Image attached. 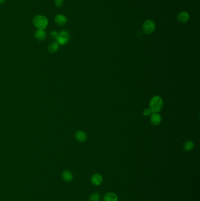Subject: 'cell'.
I'll return each mask as SVG.
<instances>
[{"label":"cell","instance_id":"cell-1","mask_svg":"<svg viewBox=\"0 0 200 201\" xmlns=\"http://www.w3.org/2000/svg\"><path fill=\"white\" fill-rule=\"evenodd\" d=\"M163 107V101L162 98L158 95L152 98L149 104V109L152 113H158Z\"/></svg>","mask_w":200,"mask_h":201},{"label":"cell","instance_id":"cell-2","mask_svg":"<svg viewBox=\"0 0 200 201\" xmlns=\"http://www.w3.org/2000/svg\"><path fill=\"white\" fill-rule=\"evenodd\" d=\"M33 24L38 29L45 30L48 27V19L44 15H37L35 16L32 20Z\"/></svg>","mask_w":200,"mask_h":201},{"label":"cell","instance_id":"cell-3","mask_svg":"<svg viewBox=\"0 0 200 201\" xmlns=\"http://www.w3.org/2000/svg\"><path fill=\"white\" fill-rule=\"evenodd\" d=\"M70 40V34L67 31L62 30L58 35V37L56 40L59 45H65L68 43Z\"/></svg>","mask_w":200,"mask_h":201},{"label":"cell","instance_id":"cell-4","mask_svg":"<svg viewBox=\"0 0 200 201\" xmlns=\"http://www.w3.org/2000/svg\"><path fill=\"white\" fill-rule=\"evenodd\" d=\"M156 29V25L154 22L151 20H146L143 23V29L145 34H151Z\"/></svg>","mask_w":200,"mask_h":201},{"label":"cell","instance_id":"cell-5","mask_svg":"<svg viewBox=\"0 0 200 201\" xmlns=\"http://www.w3.org/2000/svg\"><path fill=\"white\" fill-rule=\"evenodd\" d=\"M55 22L56 24L59 26H63L68 22L67 17L63 14H58L55 17Z\"/></svg>","mask_w":200,"mask_h":201},{"label":"cell","instance_id":"cell-6","mask_svg":"<svg viewBox=\"0 0 200 201\" xmlns=\"http://www.w3.org/2000/svg\"><path fill=\"white\" fill-rule=\"evenodd\" d=\"M91 182L96 186H99L103 182V177L99 173H95L91 177Z\"/></svg>","mask_w":200,"mask_h":201},{"label":"cell","instance_id":"cell-7","mask_svg":"<svg viewBox=\"0 0 200 201\" xmlns=\"http://www.w3.org/2000/svg\"><path fill=\"white\" fill-rule=\"evenodd\" d=\"M150 121L152 125L155 126L159 125L161 122V117L158 113H152Z\"/></svg>","mask_w":200,"mask_h":201},{"label":"cell","instance_id":"cell-8","mask_svg":"<svg viewBox=\"0 0 200 201\" xmlns=\"http://www.w3.org/2000/svg\"><path fill=\"white\" fill-rule=\"evenodd\" d=\"M35 37L38 41H43L47 37V33L43 29H38L35 33Z\"/></svg>","mask_w":200,"mask_h":201},{"label":"cell","instance_id":"cell-9","mask_svg":"<svg viewBox=\"0 0 200 201\" xmlns=\"http://www.w3.org/2000/svg\"><path fill=\"white\" fill-rule=\"evenodd\" d=\"M190 19V15L187 12H181L179 13L177 16V20L178 21L184 24L188 22Z\"/></svg>","mask_w":200,"mask_h":201},{"label":"cell","instance_id":"cell-10","mask_svg":"<svg viewBox=\"0 0 200 201\" xmlns=\"http://www.w3.org/2000/svg\"><path fill=\"white\" fill-rule=\"evenodd\" d=\"M104 201H117L118 197L115 193L109 192L104 195Z\"/></svg>","mask_w":200,"mask_h":201},{"label":"cell","instance_id":"cell-11","mask_svg":"<svg viewBox=\"0 0 200 201\" xmlns=\"http://www.w3.org/2000/svg\"><path fill=\"white\" fill-rule=\"evenodd\" d=\"M59 47V44L57 41H54L51 42L48 46V51L50 53H55Z\"/></svg>","mask_w":200,"mask_h":201},{"label":"cell","instance_id":"cell-12","mask_svg":"<svg viewBox=\"0 0 200 201\" xmlns=\"http://www.w3.org/2000/svg\"><path fill=\"white\" fill-rule=\"evenodd\" d=\"M75 137H76L77 141H78L79 142H83L86 141V140L87 139V135H86V133L84 131H78L76 132Z\"/></svg>","mask_w":200,"mask_h":201},{"label":"cell","instance_id":"cell-13","mask_svg":"<svg viewBox=\"0 0 200 201\" xmlns=\"http://www.w3.org/2000/svg\"><path fill=\"white\" fill-rule=\"evenodd\" d=\"M194 148V144L192 141H187L183 144V149L187 151H191Z\"/></svg>","mask_w":200,"mask_h":201},{"label":"cell","instance_id":"cell-14","mask_svg":"<svg viewBox=\"0 0 200 201\" xmlns=\"http://www.w3.org/2000/svg\"><path fill=\"white\" fill-rule=\"evenodd\" d=\"M62 175L63 179L66 182H70L73 180V175L69 171H64Z\"/></svg>","mask_w":200,"mask_h":201},{"label":"cell","instance_id":"cell-15","mask_svg":"<svg viewBox=\"0 0 200 201\" xmlns=\"http://www.w3.org/2000/svg\"><path fill=\"white\" fill-rule=\"evenodd\" d=\"M100 199V196L97 193H93L89 196L90 201H99Z\"/></svg>","mask_w":200,"mask_h":201},{"label":"cell","instance_id":"cell-16","mask_svg":"<svg viewBox=\"0 0 200 201\" xmlns=\"http://www.w3.org/2000/svg\"><path fill=\"white\" fill-rule=\"evenodd\" d=\"M58 35H59V33L57 31H51V33L49 34V36H50V37L51 38H53V39L56 40L58 37Z\"/></svg>","mask_w":200,"mask_h":201},{"label":"cell","instance_id":"cell-17","mask_svg":"<svg viewBox=\"0 0 200 201\" xmlns=\"http://www.w3.org/2000/svg\"><path fill=\"white\" fill-rule=\"evenodd\" d=\"M54 3L56 7L61 8L64 4V0H55Z\"/></svg>","mask_w":200,"mask_h":201},{"label":"cell","instance_id":"cell-18","mask_svg":"<svg viewBox=\"0 0 200 201\" xmlns=\"http://www.w3.org/2000/svg\"><path fill=\"white\" fill-rule=\"evenodd\" d=\"M152 112L151 110L149 108H145L144 111H143V114L145 116H149L152 115Z\"/></svg>","mask_w":200,"mask_h":201},{"label":"cell","instance_id":"cell-19","mask_svg":"<svg viewBox=\"0 0 200 201\" xmlns=\"http://www.w3.org/2000/svg\"><path fill=\"white\" fill-rule=\"evenodd\" d=\"M6 1V0H0V4H4Z\"/></svg>","mask_w":200,"mask_h":201}]
</instances>
